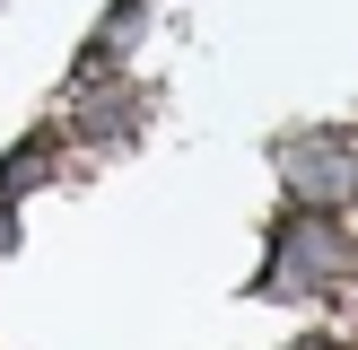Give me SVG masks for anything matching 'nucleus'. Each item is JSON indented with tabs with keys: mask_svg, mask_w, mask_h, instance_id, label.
I'll return each mask as SVG.
<instances>
[{
	"mask_svg": "<svg viewBox=\"0 0 358 350\" xmlns=\"http://www.w3.org/2000/svg\"><path fill=\"white\" fill-rule=\"evenodd\" d=\"M280 175L306 210L358 202V149H341V140H280Z\"/></svg>",
	"mask_w": 358,
	"mask_h": 350,
	"instance_id": "obj_1",
	"label": "nucleus"
},
{
	"mask_svg": "<svg viewBox=\"0 0 358 350\" xmlns=\"http://www.w3.org/2000/svg\"><path fill=\"white\" fill-rule=\"evenodd\" d=\"M332 262H341V245H332L324 219H315V227H289V272H315V280H324Z\"/></svg>",
	"mask_w": 358,
	"mask_h": 350,
	"instance_id": "obj_2",
	"label": "nucleus"
}]
</instances>
